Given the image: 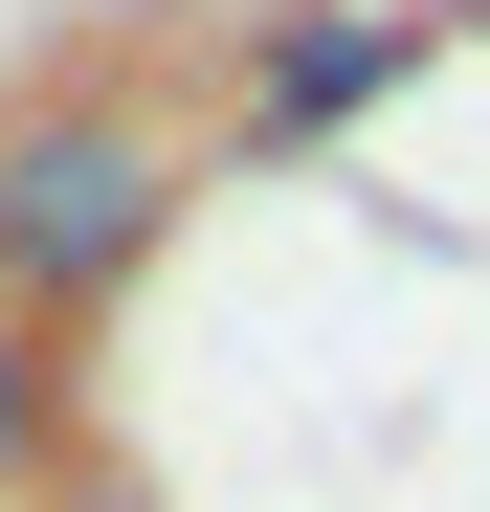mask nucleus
Returning a JSON list of instances; mask_svg holds the SVG:
<instances>
[{
	"label": "nucleus",
	"instance_id": "1",
	"mask_svg": "<svg viewBox=\"0 0 490 512\" xmlns=\"http://www.w3.org/2000/svg\"><path fill=\"white\" fill-rule=\"evenodd\" d=\"M156 223H179V134H156V112H112V90L0 112V312H23V334L112 312L156 268Z\"/></svg>",
	"mask_w": 490,
	"mask_h": 512
},
{
	"label": "nucleus",
	"instance_id": "2",
	"mask_svg": "<svg viewBox=\"0 0 490 512\" xmlns=\"http://www.w3.org/2000/svg\"><path fill=\"white\" fill-rule=\"evenodd\" d=\"M357 90H379V23H290L245 112H268V134H312V112H357Z\"/></svg>",
	"mask_w": 490,
	"mask_h": 512
},
{
	"label": "nucleus",
	"instance_id": "3",
	"mask_svg": "<svg viewBox=\"0 0 490 512\" xmlns=\"http://www.w3.org/2000/svg\"><path fill=\"white\" fill-rule=\"evenodd\" d=\"M23 468H45V334L0 312V490H23Z\"/></svg>",
	"mask_w": 490,
	"mask_h": 512
},
{
	"label": "nucleus",
	"instance_id": "4",
	"mask_svg": "<svg viewBox=\"0 0 490 512\" xmlns=\"http://www.w3.org/2000/svg\"><path fill=\"white\" fill-rule=\"evenodd\" d=\"M67 512H134V490H67Z\"/></svg>",
	"mask_w": 490,
	"mask_h": 512
}]
</instances>
